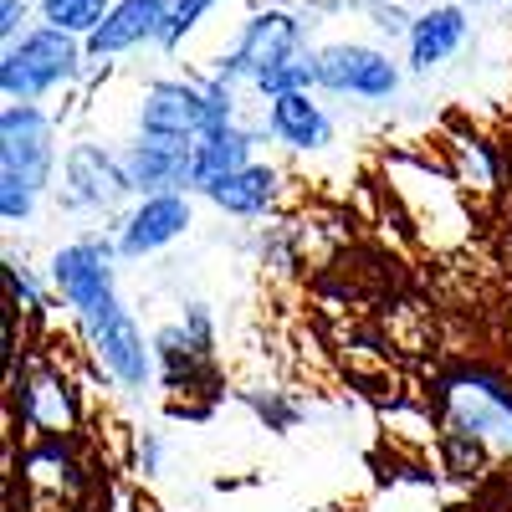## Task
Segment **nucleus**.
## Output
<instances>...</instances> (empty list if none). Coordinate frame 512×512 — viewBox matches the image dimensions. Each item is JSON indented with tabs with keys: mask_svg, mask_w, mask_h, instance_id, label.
<instances>
[{
	"mask_svg": "<svg viewBox=\"0 0 512 512\" xmlns=\"http://www.w3.org/2000/svg\"><path fill=\"white\" fill-rule=\"evenodd\" d=\"M52 118L36 103H6L0 113V216L11 226L36 210V195L52 180Z\"/></svg>",
	"mask_w": 512,
	"mask_h": 512,
	"instance_id": "nucleus-1",
	"label": "nucleus"
},
{
	"mask_svg": "<svg viewBox=\"0 0 512 512\" xmlns=\"http://www.w3.org/2000/svg\"><path fill=\"white\" fill-rule=\"evenodd\" d=\"M436 415L446 436L472 441L477 451L512 456V390L487 369H456L436 384Z\"/></svg>",
	"mask_w": 512,
	"mask_h": 512,
	"instance_id": "nucleus-2",
	"label": "nucleus"
},
{
	"mask_svg": "<svg viewBox=\"0 0 512 512\" xmlns=\"http://www.w3.org/2000/svg\"><path fill=\"white\" fill-rule=\"evenodd\" d=\"M82 62H88V47L77 36H67L57 26H31L0 57V93L11 103H36V98L67 88V82H77Z\"/></svg>",
	"mask_w": 512,
	"mask_h": 512,
	"instance_id": "nucleus-3",
	"label": "nucleus"
},
{
	"mask_svg": "<svg viewBox=\"0 0 512 512\" xmlns=\"http://www.w3.org/2000/svg\"><path fill=\"white\" fill-rule=\"evenodd\" d=\"M308 52V21L297 11H282V6H267V11H251L241 21V36L236 47L221 57V77L226 82H262L277 62H292Z\"/></svg>",
	"mask_w": 512,
	"mask_h": 512,
	"instance_id": "nucleus-4",
	"label": "nucleus"
},
{
	"mask_svg": "<svg viewBox=\"0 0 512 512\" xmlns=\"http://www.w3.org/2000/svg\"><path fill=\"white\" fill-rule=\"evenodd\" d=\"M52 282L67 297L82 328H98L113 313H123L118 287H113V251L103 241H72L52 256Z\"/></svg>",
	"mask_w": 512,
	"mask_h": 512,
	"instance_id": "nucleus-5",
	"label": "nucleus"
},
{
	"mask_svg": "<svg viewBox=\"0 0 512 512\" xmlns=\"http://www.w3.org/2000/svg\"><path fill=\"white\" fill-rule=\"evenodd\" d=\"M318 88L338 98L390 103L400 93V62L364 41H333V47H318Z\"/></svg>",
	"mask_w": 512,
	"mask_h": 512,
	"instance_id": "nucleus-6",
	"label": "nucleus"
},
{
	"mask_svg": "<svg viewBox=\"0 0 512 512\" xmlns=\"http://www.w3.org/2000/svg\"><path fill=\"white\" fill-rule=\"evenodd\" d=\"M139 139H164V144H200L210 134V113H205V88L200 82H180V77H159L139 93V113H134Z\"/></svg>",
	"mask_w": 512,
	"mask_h": 512,
	"instance_id": "nucleus-7",
	"label": "nucleus"
},
{
	"mask_svg": "<svg viewBox=\"0 0 512 512\" xmlns=\"http://www.w3.org/2000/svg\"><path fill=\"white\" fill-rule=\"evenodd\" d=\"M123 195H134L123 175V159L103 144H72L62 159V200L72 210H108Z\"/></svg>",
	"mask_w": 512,
	"mask_h": 512,
	"instance_id": "nucleus-8",
	"label": "nucleus"
},
{
	"mask_svg": "<svg viewBox=\"0 0 512 512\" xmlns=\"http://www.w3.org/2000/svg\"><path fill=\"white\" fill-rule=\"evenodd\" d=\"M169 11H175V0H113V11L82 47H88L93 62H113L123 52L144 47V41H159L169 26Z\"/></svg>",
	"mask_w": 512,
	"mask_h": 512,
	"instance_id": "nucleus-9",
	"label": "nucleus"
},
{
	"mask_svg": "<svg viewBox=\"0 0 512 512\" xmlns=\"http://www.w3.org/2000/svg\"><path fill=\"white\" fill-rule=\"evenodd\" d=\"M190 231V200L180 190L169 195H144L134 210L123 216L118 226V256H128V262H139V256H154L164 251L175 236Z\"/></svg>",
	"mask_w": 512,
	"mask_h": 512,
	"instance_id": "nucleus-10",
	"label": "nucleus"
},
{
	"mask_svg": "<svg viewBox=\"0 0 512 512\" xmlns=\"http://www.w3.org/2000/svg\"><path fill=\"white\" fill-rule=\"evenodd\" d=\"M118 159H123L128 185L139 195H169V190L190 185L195 149L190 144H164V139H134L128 149H118Z\"/></svg>",
	"mask_w": 512,
	"mask_h": 512,
	"instance_id": "nucleus-11",
	"label": "nucleus"
},
{
	"mask_svg": "<svg viewBox=\"0 0 512 512\" xmlns=\"http://www.w3.org/2000/svg\"><path fill=\"white\" fill-rule=\"evenodd\" d=\"M466 36H472V16H466V6H456V0L420 11L415 26H410V36H405L410 72H436L441 62H451L466 47Z\"/></svg>",
	"mask_w": 512,
	"mask_h": 512,
	"instance_id": "nucleus-12",
	"label": "nucleus"
},
{
	"mask_svg": "<svg viewBox=\"0 0 512 512\" xmlns=\"http://www.w3.org/2000/svg\"><path fill=\"white\" fill-rule=\"evenodd\" d=\"M88 344H93V354L103 359V369L123 384V390H144V379H149L154 359H149V349H144L139 323L128 318V308H123V313H113L108 323L88 328Z\"/></svg>",
	"mask_w": 512,
	"mask_h": 512,
	"instance_id": "nucleus-13",
	"label": "nucleus"
},
{
	"mask_svg": "<svg viewBox=\"0 0 512 512\" xmlns=\"http://www.w3.org/2000/svg\"><path fill=\"white\" fill-rule=\"evenodd\" d=\"M267 134L297 154H318L333 144V118L313 103V93H287L267 103Z\"/></svg>",
	"mask_w": 512,
	"mask_h": 512,
	"instance_id": "nucleus-14",
	"label": "nucleus"
},
{
	"mask_svg": "<svg viewBox=\"0 0 512 512\" xmlns=\"http://www.w3.org/2000/svg\"><path fill=\"white\" fill-rule=\"evenodd\" d=\"M267 134V128H262ZM256 128H241V123H226V128H210V134L195 144V164H190V185L195 190H210L216 180L236 175V169L251 164V144L262 139Z\"/></svg>",
	"mask_w": 512,
	"mask_h": 512,
	"instance_id": "nucleus-15",
	"label": "nucleus"
},
{
	"mask_svg": "<svg viewBox=\"0 0 512 512\" xmlns=\"http://www.w3.org/2000/svg\"><path fill=\"white\" fill-rule=\"evenodd\" d=\"M277 185H282V175L272 164H246V169H236V175L216 180L205 195H210V205L231 210V216H267V210L277 205Z\"/></svg>",
	"mask_w": 512,
	"mask_h": 512,
	"instance_id": "nucleus-16",
	"label": "nucleus"
},
{
	"mask_svg": "<svg viewBox=\"0 0 512 512\" xmlns=\"http://www.w3.org/2000/svg\"><path fill=\"white\" fill-rule=\"evenodd\" d=\"M16 390H21V420L31 425V431L57 436V431H67V425H72V400H67L62 374L36 369V374H26L16 384Z\"/></svg>",
	"mask_w": 512,
	"mask_h": 512,
	"instance_id": "nucleus-17",
	"label": "nucleus"
},
{
	"mask_svg": "<svg viewBox=\"0 0 512 512\" xmlns=\"http://www.w3.org/2000/svg\"><path fill=\"white\" fill-rule=\"evenodd\" d=\"M36 11H41V26H57L77 41H88L113 11V0H36Z\"/></svg>",
	"mask_w": 512,
	"mask_h": 512,
	"instance_id": "nucleus-18",
	"label": "nucleus"
},
{
	"mask_svg": "<svg viewBox=\"0 0 512 512\" xmlns=\"http://www.w3.org/2000/svg\"><path fill=\"white\" fill-rule=\"evenodd\" d=\"M221 0H175V11H169V26H164V36H159V47L164 52H175V47H185V36L216 11Z\"/></svg>",
	"mask_w": 512,
	"mask_h": 512,
	"instance_id": "nucleus-19",
	"label": "nucleus"
},
{
	"mask_svg": "<svg viewBox=\"0 0 512 512\" xmlns=\"http://www.w3.org/2000/svg\"><path fill=\"white\" fill-rule=\"evenodd\" d=\"M456 154H461V180L466 185H477V190H492L497 185V154L482 139H461Z\"/></svg>",
	"mask_w": 512,
	"mask_h": 512,
	"instance_id": "nucleus-20",
	"label": "nucleus"
},
{
	"mask_svg": "<svg viewBox=\"0 0 512 512\" xmlns=\"http://www.w3.org/2000/svg\"><path fill=\"white\" fill-rule=\"evenodd\" d=\"M200 88H205V113H210V128H226V123H236V82H226V77L216 72V77H205Z\"/></svg>",
	"mask_w": 512,
	"mask_h": 512,
	"instance_id": "nucleus-21",
	"label": "nucleus"
},
{
	"mask_svg": "<svg viewBox=\"0 0 512 512\" xmlns=\"http://www.w3.org/2000/svg\"><path fill=\"white\" fill-rule=\"evenodd\" d=\"M359 11H369L374 21L369 26H379V31H390V36H410V26H415V16L400 6V0H354Z\"/></svg>",
	"mask_w": 512,
	"mask_h": 512,
	"instance_id": "nucleus-22",
	"label": "nucleus"
},
{
	"mask_svg": "<svg viewBox=\"0 0 512 512\" xmlns=\"http://www.w3.org/2000/svg\"><path fill=\"white\" fill-rule=\"evenodd\" d=\"M26 21H31V0H0V41L16 47L26 36Z\"/></svg>",
	"mask_w": 512,
	"mask_h": 512,
	"instance_id": "nucleus-23",
	"label": "nucleus"
},
{
	"mask_svg": "<svg viewBox=\"0 0 512 512\" xmlns=\"http://www.w3.org/2000/svg\"><path fill=\"white\" fill-rule=\"evenodd\" d=\"M246 400L256 405V415H262V420L272 425V431H287V425L297 420V405H287V400H277V395H267V400H262V395H256V390H251Z\"/></svg>",
	"mask_w": 512,
	"mask_h": 512,
	"instance_id": "nucleus-24",
	"label": "nucleus"
},
{
	"mask_svg": "<svg viewBox=\"0 0 512 512\" xmlns=\"http://www.w3.org/2000/svg\"><path fill=\"white\" fill-rule=\"evenodd\" d=\"M6 282H11V297L26 308V313H36L41 308V287L31 282V272L26 267H16V262H6Z\"/></svg>",
	"mask_w": 512,
	"mask_h": 512,
	"instance_id": "nucleus-25",
	"label": "nucleus"
},
{
	"mask_svg": "<svg viewBox=\"0 0 512 512\" xmlns=\"http://www.w3.org/2000/svg\"><path fill=\"white\" fill-rule=\"evenodd\" d=\"M139 466H144L149 477L159 472V441H154V436H144V441H139Z\"/></svg>",
	"mask_w": 512,
	"mask_h": 512,
	"instance_id": "nucleus-26",
	"label": "nucleus"
},
{
	"mask_svg": "<svg viewBox=\"0 0 512 512\" xmlns=\"http://www.w3.org/2000/svg\"><path fill=\"white\" fill-rule=\"evenodd\" d=\"M507 256H512V241H507Z\"/></svg>",
	"mask_w": 512,
	"mask_h": 512,
	"instance_id": "nucleus-27",
	"label": "nucleus"
},
{
	"mask_svg": "<svg viewBox=\"0 0 512 512\" xmlns=\"http://www.w3.org/2000/svg\"><path fill=\"white\" fill-rule=\"evenodd\" d=\"M477 6H482V0H477Z\"/></svg>",
	"mask_w": 512,
	"mask_h": 512,
	"instance_id": "nucleus-28",
	"label": "nucleus"
}]
</instances>
